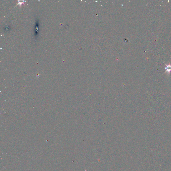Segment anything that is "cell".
<instances>
[{
  "instance_id": "1",
  "label": "cell",
  "mask_w": 171,
  "mask_h": 171,
  "mask_svg": "<svg viewBox=\"0 0 171 171\" xmlns=\"http://www.w3.org/2000/svg\"><path fill=\"white\" fill-rule=\"evenodd\" d=\"M165 65L166 66V67H165L164 69L166 71L164 74L166 73H167L168 75H169L171 72V65L170 64V63L168 64V65L165 63Z\"/></svg>"
}]
</instances>
